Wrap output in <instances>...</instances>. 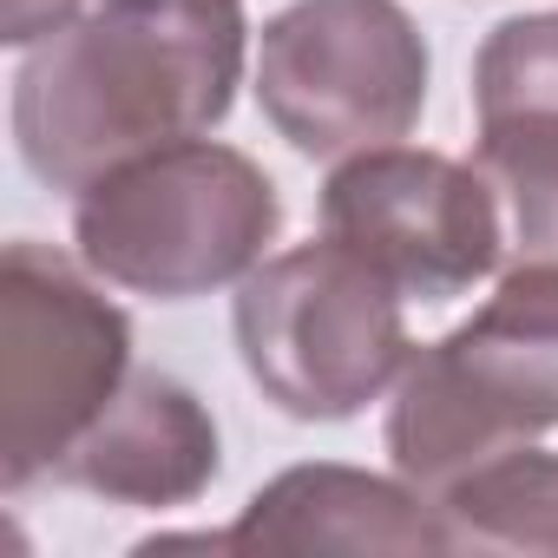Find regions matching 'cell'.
I'll use <instances>...</instances> for the list:
<instances>
[{
    "label": "cell",
    "mask_w": 558,
    "mask_h": 558,
    "mask_svg": "<svg viewBox=\"0 0 558 558\" xmlns=\"http://www.w3.org/2000/svg\"><path fill=\"white\" fill-rule=\"evenodd\" d=\"M401 290L336 243H296L236 283V349L263 401L290 421H349L414 362Z\"/></svg>",
    "instance_id": "obj_4"
},
{
    "label": "cell",
    "mask_w": 558,
    "mask_h": 558,
    "mask_svg": "<svg viewBox=\"0 0 558 558\" xmlns=\"http://www.w3.org/2000/svg\"><path fill=\"white\" fill-rule=\"evenodd\" d=\"M86 0H0V40L8 47H34L53 27H66Z\"/></svg>",
    "instance_id": "obj_13"
},
{
    "label": "cell",
    "mask_w": 558,
    "mask_h": 558,
    "mask_svg": "<svg viewBox=\"0 0 558 558\" xmlns=\"http://www.w3.org/2000/svg\"><path fill=\"white\" fill-rule=\"evenodd\" d=\"M538 434H558V276H499L486 310L401 368L388 460L434 499Z\"/></svg>",
    "instance_id": "obj_3"
},
{
    "label": "cell",
    "mask_w": 558,
    "mask_h": 558,
    "mask_svg": "<svg viewBox=\"0 0 558 558\" xmlns=\"http://www.w3.org/2000/svg\"><path fill=\"white\" fill-rule=\"evenodd\" d=\"M243 0H86L21 47V165L53 191H86L138 151L204 138L243 86Z\"/></svg>",
    "instance_id": "obj_1"
},
{
    "label": "cell",
    "mask_w": 558,
    "mask_h": 558,
    "mask_svg": "<svg viewBox=\"0 0 558 558\" xmlns=\"http://www.w3.org/2000/svg\"><path fill=\"white\" fill-rule=\"evenodd\" d=\"M132 375V323L60 250L21 236L0 256V486L53 480L66 447Z\"/></svg>",
    "instance_id": "obj_5"
},
{
    "label": "cell",
    "mask_w": 558,
    "mask_h": 558,
    "mask_svg": "<svg viewBox=\"0 0 558 558\" xmlns=\"http://www.w3.org/2000/svg\"><path fill=\"white\" fill-rule=\"evenodd\" d=\"M558 106V14H512L473 60V112Z\"/></svg>",
    "instance_id": "obj_12"
},
{
    "label": "cell",
    "mask_w": 558,
    "mask_h": 558,
    "mask_svg": "<svg viewBox=\"0 0 558 558\" xmlns=\"http://www.w3.org/2000/svg\"><path fill=\"white\" fill-rule=\"evenodd\" d=\"M217 466H223V447H217L210 408L184 381L158 368H132L125 388L106 401V414L66 447V460L53 466V486L93 493L112 506L171 512V506H191L217 480Z\"/></svg>",
    "instance_id": "obj_8"
},
{
    "label": "cell",
    "mask_w": 558,
    "mask_h": 558,
    "mask_svg": "<svg viewBox=\"0 0 558 558\" xmlns=\"http://www.w3.org/2000/svg\"><path fill=\"white\" fill-rule=\"evenodd\" d=\"M323 230L368 256L408 303H453L499 276V210L473 158L375 145L329 171Z\"/></svg>",
    "instance_id": "obj_7"
},
{
    "label": "cell",
    "mask_w": 558,
    "mask_h": 558,
    "mask_svg": "<svg viewBox=\"0 0 558 558\" xmlns=\"http://www.w3.org/2000/svg\"><path fill=\"white\" fill-rule=\"evenodd\" d=\"M256 106L323 165L401 145L427 106V40L395 0H296L256 40Z\"/></svg>",
    "instance_id": "obj_6"
},
{
    "label": "cell",
    "mask_w": 558,
    "mask_h": 558,
    "mask_svg": "<svg viewBox=\"0 0 558 558\" xmlns=\"http://www.w3.org/2000/svg\"><path fill=\"white\" fill-rule=\"evenodd\" d=\"M276 230H283V197L269 171L210 138L138 151L73 191L80 263L158 303L243 283Z\"/></svg>",
    "instance_id": "obj_2"
},
{
    "label": "cell",
    "mask_w": 558,
    "mask_h": 558,
    "mask_svg": "<svg viewBox=\"0 0 558 558\" xmlns=\"http://www.w3.org/2000/svg\"><path fill=\"white\" fill-rule=\"evenodd\" d=\"M473 119V171L499 210V276H558V106H499Z\"/></svg>",
    "instance_id": "obj_10"
},
{
    "label": "cell",
    "mask_w": 558,
    "mask_h": 558,
    "mask_svg": "<svg viewBox=\"0 0 558 558\" xmlns=\"http://www.w3.org/2000/svg\"><path fill=\"white\" fill-rule=\"evenodd\" d=\"M427 506L440 519L447 551H551L558 558V453H545L538 440L460 473Z\"/></svg>",
    "instance_id": "obj_11"
},
{
    "label": "cell",
    "mask_w": 558,
    "mask_h": 558,
    "mask_svg": "<svg viewBox=\"0 0 558 558\" xmlns=\"http://www.w3.org/2000/svg\"><path fill=\"white\" fill-rule=\"evenodd\" d=\"M217 551H447L434 506L408 480H381L362 466H290L276 473L230 532H217Z\"/></svg>",
    "instance_id": "obj_9"
}]
</instances>
